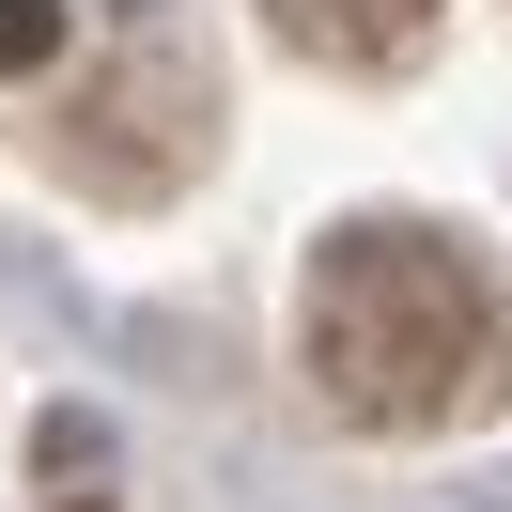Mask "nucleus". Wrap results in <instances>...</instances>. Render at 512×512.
Listing matches in <instances>:
<instances>
[{
    "label": "nucleus",
    "mask_w": 512,
    "mask_h": 512,
    "mask_svg": "<svg viewBox=\"0 0 512 512\" xmlns=\"http://www.w3.org/2000/svg\"><path fill=\"white\" fill-rule=\"evenodd\" d=\"M311 388L357 435H466L512 404V311L450 233L342 218L311 249Z\"/></svg>",
    "instance_id": "obj_1"
},
{
    "label": "nucleus",
    "mask_w": 512,
    "mask_h": 512,
    "mask_svg": "<svg viewBox=\"0 0 512 512\" xmlns=\"http://www.w3.org/2000/svg\"><path fill=\"white\" fill-rule=\"evenodd\" d=\"M202 109H218V94H202V63L171 47V16L125 0V63L63 94V171L94 202H171L187 156H202Z\"/></svg>",
    "instance_id": "obj_2"
},
{
    "label": "nucleus",
    "mask_w": 512,
    "mask_h": 512,
    "mask_svg": "<svg viewBox=\"0 0 512 512\" xmlns=\"http://www.w3.org/2000/svg\"><path fill=\"white\" fill-rule=\"evenodd\" d=\"M311 63H404L419 32H435V0H264Z\"/></svg>",
    "instance_id": "obj_3"
},
{
    "label": "nucleus",
    "mask_w": 512,
    "mask_h": 512,
    "mask_svg": "<svg viewBox=\"0 0 512 512\" xmlns=\"http://www.w3.org/2000/svg\"><path fill=\"white\" fill-rule=\"evenodd\" d=\"M63 63V0H0V78H47Z\"/></svg>",
    "instance_id": "obj_4"
},
{
    "label": "nucleus",
    "mask_w": 512,
    "mask_h": 512,
    "mask_svg": "<svg viewBox=\"0 0 512 512\" xmlns=\"http://www.w3.org/2000/svg\"><path fill=\"white\" fill-rule=\"evenodd\" d=\"M63 512H109V497H63Z\"/></svg>",
    "instance_id": "obj_5"
}]
</instances>
